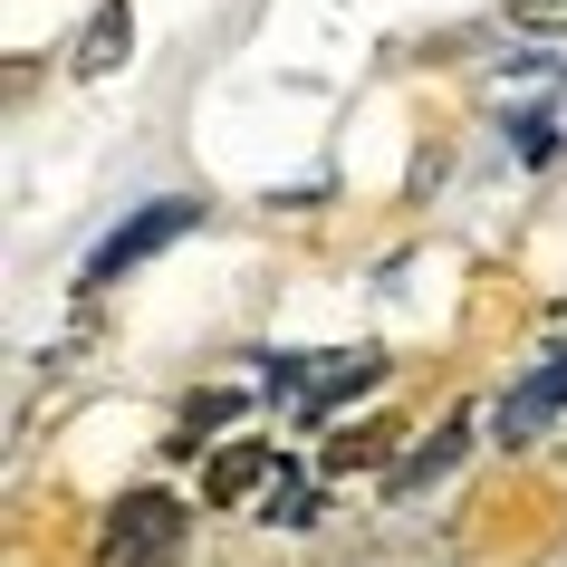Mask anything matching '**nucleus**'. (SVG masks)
I'll return each instance as SVG.
<instances>
[{"label": "nucleus", "mask_w": 567, "mask_h": 567, "mask_svg": "<svg viewBox=\"0 0 567 567\" xmlns=\"http://www.w3.org/2000/svg\"><path fill=\"white\" fill-rule=\"evenodd\" d=\"M125 49H135V20H125V0H96V20L78 30V78H106V68H125Z\"/></svg>", "instance_id": "nucleus-5"}, {"label": "nucleus", "mask_w": 567, "mask_h": 567, "mask_svg": "<svg viewBox=\"0 0 567 567\" xmlns=\"http://www.w3.org/2000/svg\"><path fill=\"white\" fill-rule=\"evenodd\" d=\"M260 519H269V529H308V481L279 472V481L260 491Z\"/></svg>", "instance_id": "nucleus-8"}, {"label": "nucleus", "mask_w": 567, "mask_h": 567, "mask_svg": "<svg viewBox=\"0 0 567 567\" xmlns=\"http://www.w3.org/2000/svg\"><path fill=\"white\" fill-rule=\"evenodd\" d=\"M558 414H567V337L529 365V385H519V394L501 404V443H529L538 423H558Z\"/></svg>", "instance_id": "nucleus-4"}, {"label": "nucleus", "mask_w": 567, "mask_h": 567, "mask_svg": "<svg viewBox=\"0 0 567 567\" xmlns=\"http://www.w3.org/2000/svg\"><path fill=\"white\" fill-rule=\"evenodd\" d=\"M269 481H279V443H221L203 462V501L212 509H240V501H260Z\"/></svg>", "instance_id": "nucleus-3"}, {"label": "nucleus", "mask_w": 567, "mask_h": 567, "mask_svg": "<svg viewBox=\"0 0 567 567\" xmlns=\"http://www.w3.org/2000/svg\"><path fill=\"white\" fill-rule=\"evenodd\" d=\"M462 433H472V423L452 414V423H443V433H433V443H423V452H414V462H404V472H394V491H423V481H433V472H452V452H462Z\"/></svg>", "instance_id": "nucleus-6"}, {"label": "nucleus", "mask_w": 567, "mask_h": 567, "mask_svg": "<svg viewBox=\"0 0 567 567\" xmlns=\"http://www.w3.org/2000/svg\"><path fill=\"white\" fill-rule=\"evenodd\" d=\"M183 548H193V519L164 491H125L106 509V529H96V567H174Z\"/></svg>", "instance_id": "nucleus-1"}, {"label": "nucleus", "mask_w": 567, "mask_h": 567, "mask_svg": "<svg viewBox=\"0 0 567 567\" xmlns=\"http://www.w3.org/2000/svg\"><path fill=\"white\" fill-rule=\"evenodd\" d=\"M193 221H203V203H145L135 221H125V231H106V240H96V260H87V289H106L116 269L154 260V250H164V240H183Z\"/></svg>", "instance_id": "nucleus-2"}, {"label": "nucleus", "mask_w": 567, "mask_h": 567, "mask_svg": "<svg viewBox=\"0 0 567 567\" xmlns=\"http://www.w3.org/2000/svg\"><path fill=\"white\" fill-rule=\"evenodd\" d=\"M385 443H394L385 423H375V433H337V443H328V462H318V472H328V481H347V472H365V462H375V452H385Z\"/></svg>", "instance_id": "nucleus-7"}, {"label": "nucleus", "mask_w": 567, "mask_h": 567, "mask_svg": "<svg viewBox=\"0 0 567 567\" xmlns=\"http://www.w3.org/2000/svg\"><path fill=\"white\" fill-rule=\"evenodd\" d=\"M231 414H240V394H203V404L183 414V433H212V423H231Z\"/></svg>", "instance_id": "nucleus-9"}]
</instances>
